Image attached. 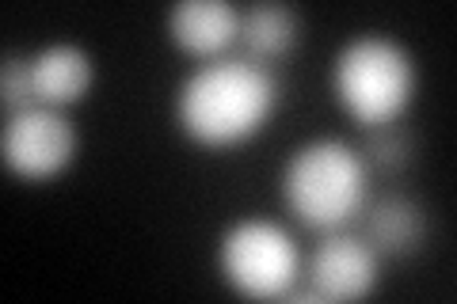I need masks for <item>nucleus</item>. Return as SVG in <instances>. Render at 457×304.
<instances>
[{
  "instance_id": "obj_6",
  "label": "nucleus",
  "mask_w": 457,
  "mask_h": 304,
  "mask_svg": "<svg viewBox=\"0 0 457 304\" xmlns=\"http://www.w3.org/2000/svg\"><path fill=\"white\" fill-rule=\"evenodd\" d=\"M381 278V255L359 233L336 228L309 259V282L324 300H362Z\"/></svg>"
},
{
  "instance_id": "obj_9",
  "label": "nucleus",
  "mask_w": 457,
  "mask_h": 304,
  "mask_svg": "<svg viewBox=\"0 0 457 304\" xmlns=\"http://www.w3.org/2000/svg\"><path fill=\"white\" fill-rule=\"evenodd\" d=\"M378 255L404 259L416 255L427 240V213L411 194L389 191L362 206V233H359Z\"/></svg>"
},
{
  "instance_id": "obj_2",
  "label": "nucleus",
  "mask_w": 457,
  "mask_h": 304,
  "mask_svg": "<svg viewBox=\"0 0 457 304\" xmlns=\"http://www.w3.org/2000/svg\"><path fill=\"white\" fill-rule=\"evenodd\" d=\"M370 198V168L351 141L312 137L282 164V201L305 228L336 233L362 213Z\"/></svg>"
},
{
  "instance_id": "obj_8",
  "label": "nucleus",
  "mask_w": 457,
  "mask_h": 304,
  "mask_svg": "<svg viewBox=\"0 0 457 304\" xmlns=\"http://www.w3.org/2000/svg\"><path fill=\"white\" fill-rule=\"evenodd\" d=\"M31 84H35V103L65 111L92 92L96 62L77 42H50V46L31 53Z\"/></svg>"
},
{
  "instance_id": "obj_5",
  "label": "nucleus",
  "mask_w": 457,
  "mask_h": 304,
  "mask_svg": "<svg viewBox=\"0 0 457 304\" xmlns=\"http://www.w3.org/2000/svg\"><path fill=\"white\" fill-rule=\"evenodd\" d=\"M80 134L62 107H23L0 126V160L20 179H54L77 160Z\"/></svg>"
},
{
  "instance_id": "obj_3",
  "label": "nucleus",
  "mask_w": 457,
  "mask_h": 304,
  "mask_svg": "<svg viewBox=\"0 0 457 304\" xmlns=\"http://www.w3.org/2000/svg\"><path fill=\"white\" fill-rule=\"evenodd\" d=\"M332 92L362 129L404 119L420 92L416 53L381 31L354 35L332 62Z\"/></svg>"
},
{
  "instance_id": "obj_1",
  "label": "nucleus",
  "mask_w": 457,
  "mask_h": 304,
  "mask_svg": "<svg viewBox=\"0 0 457 304\" xmlns=\"http://www.w3.org/2000/svg\"><path fill=\"white\" fill-rule=\"evenodd\" d=\"M278 111V80L245 53L210 57L183 77L176 92V122L195 144L233 149L255 137Z\"/></svg>"
},
{
  "instance_id": "obj_4",
  "label": "nucleus",
  "mask_w": 457,
  "mask_h": 304,
  "mask_svg": "<svg viewBox=\"0 0 457 304\" xmlns=\"http://www.w3.org/2000/svg\"><path fill=\"white\" fill-rule=\"evenodd\" d=\"M221 278L245 297L278 300L297 282L302 270V248L290 228L267 217H240L221 233L218 243Z\"/></svg>"
},
{
  "instance_id": "obj_7",
  "label": "nucleus",
  "mask_w": 457,
  "mask_h": 304,
  "mask_svg": "<svg viewBox=\"0 0 457 304\" xmlns=\"http://www.w3.org/2000/svg\"><path fill=\"white\" fill-rule=\"evenodd\" d=\"M164 27L171 42L191 57H221L240 35V8L228 0H179L168 8Z\"/></svg>"
},
{
  "instance_id": "obj_11",
  "label": "nucleus",
  "mask_w": 457,
  "mask_h": 304,
  "mask_svg": "<svg viewBox=\"0 0 457 304\" xmlns=\"http://www.w3.org/2000/svg\"><path fill=\"white\" fill-rule=\"evenodd\" d=\"M354 149H359L370 171L400 176V171L411 168V160H416V129L400 119L385 122V126H370V129H362V141L354 144Z\"/></svg>"
},
{
  "instance_id": "obj_12",
  "label": "nucleus",
  "mask_w": 457,
  "mask_h": 304,
  "mask_svg": "<svg viewBox=\"0 0 457 304\" xmlns=\"http://www.w3.org/2000/svg\"><path fill=\"white\" fill-rule=\"evenodd\" d=\"M0 103L8 111H23L35 107V84H31V57L20 53H4L0 65Z\"/></svg>"
},
{
  "instance_id": "obj_10",
  "label": "nucleus",
  "mask_w": 457,
  "mask_h": 304,
  "mask_svg": "<svg viewBox=\"0 0 457 304\" xmlns=\"http://www.w3.org/2000/svg\"><path fill=\"white\" fill-rule=\"evenodd\" d=\"M237 42L245 46V57L270 69L282 57H290L294 46L302 42V16H297V8L278 4V0L248 4V8H240Z\"/></svg>"
}]
</instances>
